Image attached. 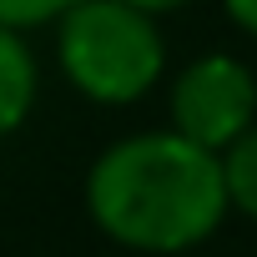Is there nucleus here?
Listing matches in <instances>:
<instances>
[{"mask_svg":"<svg viewBox=\"0 0 257 257\" xmlns=\"http://www.w3.org/2000/svg\"><path fill=\"white\" fill-rule=\"evenodd\" d=\"M222 182H227V207L257 222V126L222 152Z\"/></svg>","mask_w":257,"mask_h":257,"instance_id":"nucleus-5","label":"nucleus"},{"mask_svg":"<svg viewBox=\"0 0 257 257\" xmlns=\"http://www.w3.org/2000/svg\"><path fill=\"white\" fill-rule=\"evenodd\" d=\"M227 16H232L242 31H252V36H257V0H227Z\"/></svg>","mask_w":257,"mask_h":257,"instance_id":"nucleus-7","label":"nucleus"},{"mask_svg":"<svg viewBox=\"0 0 257 257\" xmlns=\"http://www.w3.org/2000/svg\"><path fill=\"white\" fill-rule=\"evenodd\" d=\"M96 227L132 252H187L227 217L222 157L177 132H142L106 147L86 177Z\"/></svg>","mask_w":257,"mask_h":257,"instance_id":"nucleus-1","label":"nucleus"},{"mask_svg":"<svg viewBox=\"0 0 257 257\" xmlns=\"http://www.w3.org/2000/svg\"><path fill=\"white\" fill-rule=\"evenodd\" d=\"M121 6H137V11L157 16V11H172V6H182V0H121Z\"/></svg>","mask_w":257,"mask_h":257,"instance_id":"nucleus-8","label":"nucleus"},{"mask_svg":"<svg viewBox=\"0 0 257 257\" xmlns=\"http://www.w3.org/2000/svg\"><path fill=\"white\" fill-rule=\"evenodd\" d=\"M61 66L91 101L126 106L152 91L167 66V46L147 11L121 0H81L61 16Z\"/></svg>","mask_w":257,"mask_h":257,"instance_id":"nucleus-2","label":"nucleus"},{"mask_svg":"<svg viewBox=\"0 0 257 257\" xmlns=\"http://www.w3.org/2000/svg\"><path fill=\"white\" fill-rule=\"evenodd\" d=\"M71 6H81V0H0V26L6 31L46 26V21H61Z\"/></svg>","mask_w":257,"mask_h":257,"instance_id":"nucleus-6","label":"nucleus"},{"mask_svg":"<svg viewBox=\"0 0 257 257\" xmlns=\"http://www.w3.org/2000/svg\"><path fill=\"white\" fill-rule=\"evenodd\" d=\"M31 101H36V61H31L21 31L0 26V137H11L26 121Z\"/></svg>","mask_w":257,"mask_h":257,"instance_id":"nucleus-4","label":"nucleus"},{"mask_svg":"<svg viewBox=\"0 0 257 257\" xmlns=\"http://www.w3.org/2000/svg\"><path fill=\"white\" fill-rule=\"evenodd\" d=\"M257 116V81L232 56H202L192 61L172 86V132L212 157H222L232 142L252 132Z\"/></svg>","mask_w":257,"mask_h":257,"instance_id":"nucleus-3","label":"nucleus"}]
</instances>
